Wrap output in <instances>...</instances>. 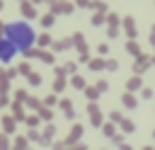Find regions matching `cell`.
Segmentation results:
<instances>
[{
	"mask_svg": "<svg viewBox=\"0 0 155 150\" xmlns=\"http://www.w3.org/2000/svg\"><path fill=\"white\" fill-rule=\"evenodd\" d=\"M124 102H126V106H133V104H136V99H133L131 94H126V97H124Z\"/></svg>",
	"mask_w": 155,
	"mask_h": 150,
	"instance_id": "obj_3",
	"label": "cell"
},
{
	"mask_svg": "<svg viewBox=\"0 0 155 150\" xmlns=\"http://www.w3.org/2000/svg\"><path fill=\"white\" fill-rule=\"evenodd\" d=\"M15 53H17V46L5 36V39H0V63H10L12 58H15Z\"/></svg>",
	"mask_w": 155,
	"mask_h": 150,
	"instance_id": "obj_2",
	"label": "cell"
},
{
	"mask_svg": "<svg viewBox=\"0 0 155 150\" xmlns=\"http://www.w3.org/2000/svg\"><path fill=\"white\" fill-rule=\"evenodd\" d=\"M73 85H75V87H82L85 82H82V77H73Z\"/></svg>",
	"mask_w": 155,
	"mask_h": 150,
	"instance_id": "obj_4",
	"label": "cell"
},
{
	"mask_svg": "<svg viewBox=\"0 0 155 150\" xmlns=\"http://www.w3.org/2000/svg\"><path fill=\"white\" fill-rule=\"evenodd\" d=\"M5 36L17 46V51H24V53H29V48H31V44L36 41V34H34V29L27 24V22H10V24H5Z\"/></svg>",
	"mask_w": 155,
	"mask_h": 150,
	"instance_id": "obj_1",
	"label": "cell"
},
{
	"mask_svg": "<svg viewBox=\"0 0 155 150\" xmlns=\"http://www.w3.org/2000/svg\"><path fill=\"white\" fill-rule=\"evenodd\" d=\"M128 87H131V90H133V87H140V80H138V77H133V80H131V85H128Z\"/></svg>",
	"mask_w": 155,
	"mask_h": 150,
	"instance_id": "obj_5",
	"label": "cell"
}]
</instances>
